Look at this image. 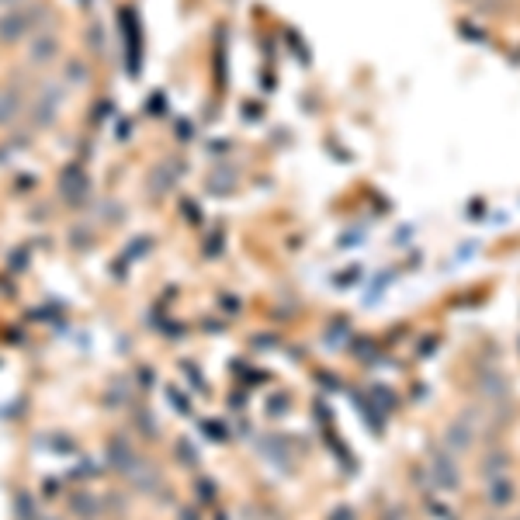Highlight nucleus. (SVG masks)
Instances as JSON below:
<instances>
[{
	"instance_id": "obj_2",
	"label": "nucleus",
	"mask_w": 520,
	"mask_h": 520,
	"mask_svg": "<svg viewBox=\"0 0 520 520\" xmlns=\"http://www.w3.org/2000/svg\"><path fill=\"white\" fill-rule=\"evenodd\" d=\"M56 49H59V45H56L52 35H42V39L32 45V59H52V56H56Z\"/></svg>"
},
{
	"instance_id": "obj_1",
	"label": "nucleus",
	"mask_w": 520,
	"mask_h": 520,
	"mask_svg": "<svg viewBox=\"0 0 520 520\" xmlns=\"http://www.w3.org/2000/svg\"><path fill=\"white\" fill-rule=\"evenodd\" d=\"M25 14L21 11H11V14H4L0 18V42H18L25 35Z\"/></svg>"
},
{
	"instance_id": "obj_3",
	"label": "nucleus",
	"mask_w": 520,
	"mask_h": 520,
	"mask_svg": "<svg viewBox=\"0 0 520 520\" xmlns=\"http://www.w3.org/2000/svg\"><path fill=\"white\" fill-rule=\"evenodd\" d=\"M14 115V97L11 94H0V125H7Z\"/></svg>"
}]
</instances>
